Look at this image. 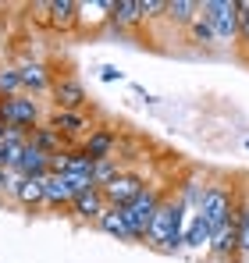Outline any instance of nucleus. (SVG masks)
Masks as SVG:
<instances>
[{"instance_id": "1", "label": "nucleus", "mask_w": 249, "mask_h": 263, "mask_svg": "<svg viewBox=\"0 0 249 263\" xmlns=\"http://www.w3.org/2000/svg\"><path fill=\"white\" fill-rule=\"evenodd\" d=\"M185 203L182 199H174V196H164V203L157 206V214H153V224H150V231H146V242L150 246H157V249H178L182 242H185Z\"/></svg>"}, {"instance_id": "2", "label": "nucleus", "mask_w": 249, "mask_h": 263, "mask_svg": "<svg viewBox=\"0 0 249 263\" xmlns=\"http://www.w3.org/2000/svg\"><path fill=\"white\" fill-rule=\"evenodd\" d=\"M235 210H239V203L224 185H207L200 192V199H196V214L207 220L210 235H217L228 220H235Z\"/></svg>"}, {"instance_id": "3", "label": "nucleus", "mask_w": 249, "mask_h": 263, "mask_svg": "<svg viewBox=\"0 0 249 263\" xmlns=\"http://www.w3.org/2000/svg\"><path fill=\"white\" fill-rule=\"evenodd\" d=\"M161 203H164V192L150 185L135 203L121 206V217H124V224H128V231H132V238H146V231H150L153 214H157V206H161Z\"/></svg>"}, {"instance_id": "4", "label": "nucleus", "mask_w": 249, "mask_h": 263, "mask_svg": "<svg viewBox=\"0 0 249 263\" xmlns=\"http://www.w3.org/2000/svg\"><path fill=\"white\" fill-rule=\"evenodd\" d=\"M200 14L214 25L217 43H228L239 36V0H207L200 7Z\"/></svg>"}, {"instance_id": "5", "label": "nucleus", "mask_w": 249, "mask_h": 263, "mask_svg": "<svg viewBox=\"0 0 249 263\" xmlns=\"http://www.w3.org/2000/svg\"><path fill=\"white\" fill-rule=\"evenodd\" d=\"M0 121L7 128H36L40 125V103L32 96H0Z\"/></svg>"}, {"instance_id": "6", "label": "nucleus", "mask_w": 249, "mask_h": 263, "mask_svg": "<svg viewBox=\"0 0 249 263\" xmlns=\"http://www.w3.org/2000/svg\"><path fill=\"white\" fill-rule=\"evenodd\" d=\"M150 185H146V178L143 175H132V171H121V175L114 178L111 185H103L100 192H103V199H107V206H114V210H121L128 203H135L143 192H146Z\"/></svg>"}, {"instance_id": "7", "label": "nucleus", "mask_w": 249, "mask_h": 263, "mask_svg": "<svg viewBox=\"0 0 249 263\" xmlns=\"http://www.w3.org/2000/svg\"><path fill=\"white\" fill-rule=\"evenodd\" d=\"M36 11H40L43 22H50L54 29H75V25L82 22L75 0H50V4H40Z\"/></svg>"}, {"instance_id": "8", "label": "nucleus", "mask_w": 249, "mask_h": 263, "mask_svg": "<svg viewBox=\"0 0 249 263\" xmlns=\"http://www.w3.org/2000/svg\"><path fill=\"white\" fill-rule=\"evenodd\" d=\"M50 92H54V107H57V110H82V103H85L82 82H79V79H72V75L54 79Z\"/></svg>"}, {"instance_id": "9", "label": "nucleus", "mask_w": 249, "mask_h": 263, "mask_svg": "<svg viewBox=\"0 0 249 263\" xmlns=\"http://www.w3.org/2000/svg\"><path fill=\"white\" fill-rule=\"evenodd\" d=\"M46 125L57 132V135H61L64 142H68V139H79L82 132H93V128H89V121H85V114H82V110H54Z\"/></svg>"}, {"instance_id": "10", "label": "nucleus", "mask_w": 249, "mask_h": 263, "mask_svg": "<svg viewBox=\"0 0 249 263\" xmlns=\"http://www.w3.org/2000/svg\"><path fill=\"white\" fill-rule=\"evenodd\" d=\"M114 142H118V135H114L111 128H93L82 139V149L93 157V160H107V157L114 153Z\"/></svg>"}, {"instance_id": "11", "label": "nucleus", "mask_w": 249, "mask_h": 263, "mask_svg": "<svg viewBox=\"0 0 249 263\" xmlns=\"http://www.w3.org/2000/svg\"><path fill=\"white\" fill-rule=\"evenodd\" d=\"M18 171H22L25 178H46V175H50V157L29 142V149L22 153V164H18Z\"/></svg>"}, {"instance_id": "12", "label": "nucleus", "mask_w": 249, "mask_h": 263, "mask_svg": "<svg viewBox=\"0 0 249 263\" xmlns=\"http://www.w3.org/2000/svg\"><path fill=\"white\" fill-rule=\"evenodd\" d=\"M72 210H75L79 217L100 220V217H103V210H107V199H103V192H100V189H93V192H85V196H75Z\"/></svg>"}, {"instance_id": "13", "label": "nucleus", "mask_w": 249, "mask_h": 263, "mask_svg": "<svg viewBox=\"0 0 249 263\" xmlns=\"http://www.w3.org/2000/svg\"><path fill=\"white\" fill-rule=\"evenodd\" d=\"M46 203L50 206H72L75 203V192H72L64 175H46Z\"/></svg>"}, {"instance_id": "14", "label": "nucleus", "mask_w": 249, "mask_h": 263, "mask_svg": "<svg viewBox=\"0 0 249 263\" xmlns=\"http://www.w3.org/2000/svg\"><path fill=\"white\" fill-rule=\"evenodd\" d=\"M29 142H32L36 149H43L46 157H54V153L64 149V139L50 128V125H36V128H29Z\"/></svg>"}, {"instance_id": "15", "label": "nucleus", "mask_w": 249, "mask_h": 263, "mask_svg": "<svg viewBox=\"0 0 249 263\" xmlns=\"http://www.w3.org/2000/svg\"><path fill=\"white\" fill-rule=\"evenodd\" d=\"M210 242H214V253H217V256H235V253H239V224L228 220Z\"/></svg>"}, {"instance_id": "16", "label": "nucleus", "mask_w": 249, "mask_h": 263, "mask_svg": "<svg viewBox=\"0 0 249 263\" xmlns=\"http://www.w3.org/2000/svg\"><path fill=\"white\" fill-rule=\"evenodd\" d=\"M111 22H114L118 29L139 25V22H143V0H118V4H114V14H111Z\"/></svg>"}, {"instance_id": "17", "label": "nucleus", "mask_w": 249, "mask_h": 263, "mask_svg": "<svg viewBox=\"0 0 249 263\" xmlns=\"http://www.w3.org/2000/svg\"><path fill=\"white\" fill-rule=\"evenodd\" d=\"M18 75H22V89H32V92H43V89L54 86V79L46 75L43 64H22Z\"/></svg>"}, {"instance_id": "18", "label": "nucleus", "mask_w": 249, "mask_h": 263, "mask_svg": "<svg viewBox=\"0 0 249 263\" xmlns=\"http://www.w3.org/2000/svg\"><path fill=\"white\" fill-rule=\"evenodd\" d=\"M107 235H118V238H124V242H132V231H128V224H124V217H121V210H114V206H107L103 210V217L96 220Z\"/></svg>"}, {"instance_id": "19", "label": "nucleus", "mask_w": 249, "mask_h": 263, "mask_svg": "<svg viewBox=\"0 0 249 263\" xmlns=\"http://www.w3.org/2000/svg\"><path fill=\"white\" fill-rule=\"evenodd\" d=\"M167 18L178 22V25H192L200 18V4H192V0H171L167 4Z\"/></svg>"}, {"instance_id": "20", "label": "nucleus", "mask_w": 249, "mask_h": 263, "mask_svg": "<svg viewBox=\"0 0 249 263\" xmlns=\"http://www.w3.org/2000/svg\"><path fill=\"white\" fill-rule=\"evenodd\" d=\"M18 199H22L25 206L46 203V178H25V185L18 189Z\"/></svg>"}, {"instance_id": "21", "label": "nucleus", "mask_w": 249, "mask_h": 263, "mask_svg": "<svg viewBox=\"0 0 249 263\" xmlns=\"http://www.w3.org/2000/svg\"><path fill=\"white\" fill-rule=\"evenodd\" d=\"M210 238V228H207V220L200 217V214H189V231H185V246H192V249H200V246H207Z\"/></svg>"}, {"instance_id": "22", "label": "nucleus", "mask_w": 249, "mask_h": 263, "mask_svg": "<svg viewBox=\"0 0 249 263\" xmlns=\"http://www.w3.org/2000/svg\"><path fill=\"white\" fill-rule=\"evenodd\" d=\"M121 175V164H118V157H107V160H96V167H93V181H96V189H103V185H111L114 178Z\"/></svg>"}, {"instance_id": "23", "label": "nucleus", "mask_w": 249, "mask_h": 263, "mask_svg": "<svg viewBox=\"0 0 249 263\" xmlns=\"http://www.w3.org/2000/svg\"><path fill=\"white\" fill-rule=\"evenodd\" d=\"M189 32H192V43H200V46H214L217 43V32H214V25H210L203 14L189 25Z\"/></svg>"}, {"instance_id": "24", "label": "nucleus", "mask_w": 249, "mask_h": 263, "mask_svg": "<svg viewBox=\"0 0 249 263\" xmlns=\"http://www.w3.org/2000/svg\"><path fill=\"white\" fill-rule=\"evenodd\" d=\"M235 224H239V253L249 256V199H246V203H239V210H235Z\"/></svg>"}, {"instance_id": "25", "label": "nucleus", "mask_w": 249, "mask_h": 263, "mask_svg": "<svg viewBox=\"0 0 249 263\" xmlns=\"http://www.w3.org/2000/svg\"><path fill=\"white\" fill-rule=\"evenodd\" d=\"M18 89H22V75H18V68L0 71V92H4V96H18Z\"/></svg>"}, {"instance_id": "26", "label": "nucleus", "mask_w": 249, "mask_h": 263, "mask_svg": "<svg viewBox=\"0 0 249 263\" xmlns=\"http://www.w3.org/2000/svg\"><path fill=\"white\" fill-rule=\"evenodd\" d=\"M100 11H114V0H103V4H79V14L85 22H103Z\"/></svg>"}, {"instance_id": "27", "label": "nucleus", "mask_w": 249, "mask_h": 263, "mask_svg": "<svg viewBox=\"0 0 249 263\" xmlns=\"http://www.w3.org/2000/svg\"><path fill=\"white\" fill-rule=\"evenodd\" d=\"M239 36L249 46V0H239Z\"/></svg>"}, {"instance_id": "28", "label": "nucleus", "mask_w": 249, "mask_h": 263, "mask_svg": "<svg viewBox=\"0 0 249 263\" xmlns=\"http://www.w3.org/2000/svg\"><path fill=\"white\" fill-rule=\"evenodd\" d=\"M161 11L167 14V4H164V0H143V22H146V18H157Z\"/></svg>"}, {"instance_id": "29", "label": "nucleus", "mask_w": 249, "mask_h": 263, "mask_svg": "<svg viewBox=\"0 0 249 263\" xmlns=\"http://www.w3.org/2000/svg\"><path fill=\"white\" fill-rule=\"evenodd\" d=\"M114 79L121 82V71L118 68H103V82H114Z\"/></svg>"}]
</instances>
